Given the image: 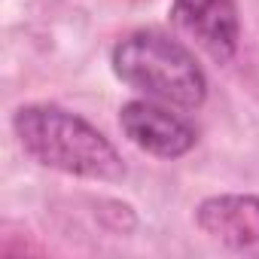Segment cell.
I'll list each match as a JSON object with an SVG mask.
<instances>
[{
	"instance_id": "cell-1",
	"label": "cell",
	"mask_w": 259,
	"mask_h": 259,
	"mask_svg": "<svg viewBox=\"0 0 259 259\" xmlns=\"http://www.w3.org/2000/svg\"><path fill=\"white\" fill-rule=\"evenodd\" d=\"M13 128L25 153L46 168L64 171L73 177H89V180L125 177V165L113 150V144L85 119L61 107H52V104L22 107L13 119Z\"/></svg>"
},
{
	"instance_id": "cell-2",
	"label": "cell",
	"mask_w": 259,
	"mask_h": 259,
	"mask_svg": "<svg viewBox=\"0 0 259 259\" xmlns=\"http://www.w3.org/2000/svg\"><path fill=\"white\" fill-rule=\"evenodd\" d=\"M113 70L125 85L171 107L195 110L207 95V79L189 49L156 31L125 37L113 49Z\"/></svg>"
},
{
	"instance_id": "cell-3",
	"label": "cell",
	"mask_w": 259,
	"mask_h": 259,
	"mask_svg": "<svg viewBox=\"0 0 259 259\" xmlns=\"http://www.w3.org/2000/svg\"><path fill=\"white\" fill-rule=\"evenodd\" d=\"M119 122L128 141L159 159H177L195 147V128L186 119L174 116L171 110L150 101L125 104L119 113Z\"/></svg>"
},
{
	"instance_id": "cell-4",
	"label": "cell",
	"mask_w": 259,
	"mask_h": 259,
	"mask_svg": "<svg viewBox=\"0 0 259 259\" xmlns=\"http://www.w3.org/2000/svg\"><path fill=\"white\" fill-rule=\"evenodd\" d=\"M171 19L210 58L229 61L235 55V49H238V7H235V0H174Z\"/></svg>"
},
{
	"instance_id": "cell-5",
	"label": "cell",
	"mask_w": 259,
	"mask_h": 259,
	"mask_svg": "<svg viewBox=\"0 0 259 259\" xmlns=\"http://www.w3.org/2000/svg\"><path fill=\"white\" fill-rule=\"evenodd\" d=\"M198 226L213 241L235 253L259 256V198L256 195H217L198 207Z\"/></svg>"
}]
</instances>
